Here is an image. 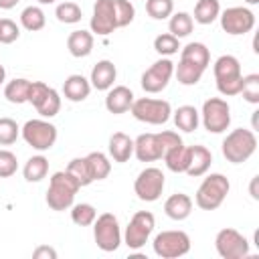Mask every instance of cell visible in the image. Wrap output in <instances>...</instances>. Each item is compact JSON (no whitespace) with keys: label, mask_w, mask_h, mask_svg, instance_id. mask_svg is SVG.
I'll return each mask as SVG.
<instances>
[{"label":"cell","mask_w":259,"mask_h":259,"mask_svg":"<svg viewBox=\"0 0 259 259\" xmlns=\"http://www.w3.org/2000/svg\"><path fill=\"white\" fill-rule=\"evenodd\" d=\"M217 89L225 97H233L241 93V83H243V73H241V63L233 55H221L214 65H212Z\"/></svg>","instance_id":"cell-1"},{"label":"cell","mask_w":259,"mask_h":259,"mask_svg":"<svg viewBox=\"0 0 259 259\" xmlns=\"http://www.w3.org/2000/svg\"><path fill=\"white\" fill-rule=\"evenodd\" d=\"M223 156L231 164H243L247 162L255 150H257V136L247 127H237L223 140Z\"/></svg>","instance_id":"cell-2"},{"label":"cell","mask_w":259,"mask_h":259,"mask_svg":"<svg viewBox=\"0 0 259 259\" xmlns=\"http://www.w3.org/2000/svg\"><path fill=\"white\" fill-rule=\"evenodd\" d=\"M79 182L67 172H55L49 180V188H47V204L53 210H67L73 206L75 194L79 190Z\"/></svg>","instance_id":"cell-3"},{"label":"cell","mask_w":259,"mask_h":259,"mask_svg":"<svg viewBox=\"0 0 259 259\" xmlns=\"http://www.w3.org/2000/svg\"><path fill=\"white\" fill-rule=\"evenodd\" d=\"M229 190H231V182L225 174H221V172L208 174L200 182V186L196 190V196H194V202L202 210H217L225 202Z\"/></svg>","instance_id":"cell-4"},{"label":"cell","mask_w":259,"mask_h":259,"mask_svg":"<svg viewBox=\"0 0 259 259\" xmlns=\"http://www.w3.org/2000/svg\"><path fill=\"white\" fill-rule=\"evenodd\" d=\"M130 111L138 121H144V123H150V125H162L172 115L170 103L166 99H154V97L134 99Z\"/></svg>","instance_id":"cell-5"},{"label":"cell","mask_w":259,"mask_h":259,"mask_svg":"<svg viewBox=\"0 0 259 259\" xmlns=\"http://www.w3.org/2000/svg\"><path fill=\"white\" fill-rule=\"evenodd\" d=\"M93 239L101 251H117V247L121 245V229L113 212H103L93 221Z\"/></svg>","instance_id":"cell-6"},{"label":"cell","mask_w":259,"mask_h":259,"mask_svg":"<svg viewBox=\"0 0 259 259\" xmlns=\"http://www.w3.org/2000/svg\"><path fill=\"white\" fill-rule=\"evenodd\" d=\"M20 136L30 148L38 152H47L57 142V127L47 119H28L20 127Z\"/></svg>","instance_id":"cell-7"},{"label":"cell","mask_w":259,"mask_h":259,"mask_svg":"<svg viewBox=\"0 0 259 259\" xmlns=\"http://www.w3.org/2000/svg\"><path fill=\"white\" fill-rule=\"evenodd\" d=\"M152 247L162 259H178L190 251V237L184 231H162L154 237Z\"/></svg>","instance_id":"cell-8"},{"label":"cell","mask_w":259,"mask_h":259,"mask_svg":"<svg viewBox=\"0 0 259 259\" xmlns=\"http://www.w3.org/2000/svg\"><path fill=\"white\" fill-rule=\"evenodd\" d=\"M154 227H156L154 214L150 210H138L130 219V223L125 227V233H123V243L127 245V249H134V251L142 249L148 243Z\"/></svg>","instance_id":"cell-9"},{"label":"cell","mask_w":259,"mask_h":259,"mask_svg":"<svg viewBox=\"0 0 259 259\" xmlns=\"http://www.w3.org/2000/svg\"><path fill=\"white\" fill-rule=\"evenodd\" d=\"M202 125L210 134H223L231 125V107L221 97H210L202 103Z\"/></svg>","instance_id":"cell-10"},{"label":"cell","mask_w":259,"mask_h":259,"mask_svg":"<svg viewBox=\"0 0 259 259\" xmlns=\"http://www.w3.org/2000/svg\"><path fill=\"white\" fill-rule=\"evenodd\" d=\"M172 75H174V63L168 57H162L142 73V79H140L142 89L146 93H160L168 87Z\"/></svg>","instance_id":"cell-11"},{"label":"cell","mask_w":259,"mask_h":259,"mask_svg":"<svg viewBox=\"0 0 259 259\" xmlns=\"http://www.w3.org/2000/svg\"><path fill=\"white\" fill-rule=\"evenodd\" d=\"M214 249L223 259H243L249 255V241L235 229H221L214 237Z\"/></svg>","instance_id":"cell-12"},{"label":"cell","mask_w":259,"mask_h":259,"mask_svg":"<svg viewBox=\"0 0 259 259\" xmlns=\"http://www.w3.org/2000/svg\"><path fill=\"white\" fill-rule=\"evenodd\" d=\"M219 18H221V28L231 36L247 34L255 26V14L247 6H231L225 12H221Z\"/></svg>","instance_id":"cell-13"},{"label":"cell","mask_w":259,"mask_h":259,"mask_svg":"<svg viewBox=\"0 0 259 259\" xmlns=\"http://www.w3.org/2000/svg\"><path fill=\"white\" fill-rule=\"evenodd\" d=\"M164 184H166V180H164L162 170L150 166V168H144V170L138 174V178H136V182H134V190H136V194H138L140 200H144V202H154V200H158V198L162 196Z\"/></svg>","instance_id":"cell-14"},{"label":"cell","mask_w":259,"mask_h":259,"mask_svg":"<svg viewBox=\"0 0 259 259\" xmlns=\"http://www.w3.org/2000/svg\"><path fill=\"white\" fill-rule=\"evenodd\" d=\"M89 26H91V32L97 34V36H107L115 28H119L117 26V16H115L113 0H95Z\"/></svg>","instance_id":"cell-15"},{"label":"cell","mask_w":259,"mask_h":259,"mask_svg":"<svg viewBox=\"0 0 259 259\" xmlns=\"http://www.w3.org/2000/svg\"><path fill=\"white\" fill-rule=\"evenodd\" d=\"M134 156L140 162H156L162 158V146L158 134H140L134 140Z\"/></svg>","instance_id":"cell-16"},{"label":"cell","mask_w":259,"mask_h":259,"mask_svg":"<svg viewBox=\"0 0 259 259\" xmlns=\"http://www.w3.org/2000/svg\"><path fill=\"white\" fill-rule=\"evenodd\" d=\"M134 103V91L125 85H115L111 89H107V95H105V109L113 115H119V113H125L130 111Z\"/></svg>","instance_id":"cell-17"},{"label":"cell","mask_w":259,"mask_h":259,"mask_svg":"<svg viewBox=\"0 0 259 259\" xmlns=\"http://www.w3.org/2000/svg\"><path fill=\"white\" fill-rule=\"evenodd\" d=\"M115 77H117L115 65H113L109 59H101V61H97V63L93 65L89 83H91V87H95L97 91H107V89L113 87Z\"/></svg>","instance_id":"cell-18"},{"label":"cell","mask_w":259,"mask_h":259,"mask_svg":"<svg viewBox=\"0 0 259 259\" xmlns=\"http://www.w3.org/2000/svg\"><path fill=\"white\" fill-rule=\"evenodd\" d=\"M212 164V154L208 148L204 146H188V168L184 174L192 176V178H198V176H204L208 172Z\"/></svg>","instance_id":"cell-19"},{"label":"cell","mask_w":259,"mask_h":259,"mask_svg":"<svg viewBox=\"0 0 259 259\" xmlns=\"http://www.w3.org/2000/svg\"><path fill=\"white\" fill-rule=\"evenodd\" d=\"M89 93H91V83H89V79H85L79 73L69 75L63 83V95H65V99H69L73 103L85 101L89 97Z\"/></svg>","instance_id":"cell-20"},{"label":"cell","mask_w":259,"mask_h":259,"mask_svg":"<svg viewBox=\"0 0 259 259\" xmlns=\"http://www.w3.org/2000/svg\"><path fill=\"white\" fill-rule=\"evenodd\" d=\"M107 150H109V156H111L113 162L123 164V162H127L134 156V140L127 134H123V132H115L109 138Z\"/></svg>","instance_id":"cell-21"},{"label":"cell","mask_w":259,"mask_h":259,"mask_svg":"<svg viewBox=\"0 0 259 259\" xmlns=\"http://www.w3.org/2000/svg\"><path fill=\"white\" fill-rule=\"evenodd\" d=\"M164 212L172 221H184L192 212V198L188 194H184V192H176V194H172V196L166 198Z\"/></svg>","instance_id":"cell-22"},{"label":"cell","mask_w":259,"mask_h":259,"mask_svg":"<svg viewBox=\"0 0 259 259\" xmlns=\"http://www.w3.org/2000/svg\"><path fill=\"white\" fill-rule=\"evenodd\" d=\"M67 49L75 59L89 57L93 51V32L89 30H73L67 38Z\"/></svg>","instance_id":"cell-23"},{"label":"cell","mask_w":259,"mask_h":259,"mask_svg":"<svg viewBox=\"0 0 259 259\" xmlns=\"http://www.w3.org/2000/svg\"><path fill=\"white\" fill-rule=\"evenodd\" d=\"M180 59L206 71V67L210 63V53L204 42H188L184 49H180Z\"/></svg>","instance_id":"cell-24"},{"label":"cell","mask_w":259,"mask_h":259,"mask_svg":"<svg viewBox=\"0 0 259 259\" xmlns=\"http://www.w3.org/2000/svg\"><path fill=\"white\" fill-rule=\"evenodd\" d=\"M200 123V113L194 105H180L176 111H174V125L186 134L194 132Z\"/></svg>","instance_id":"cell-25"},{"label":"cell","mask_w":259,"mask_h":259,"mask_svg":"<svg viewBox=\"0 0 259 259\" xmlns=\"http://www.w3.org/2000/svg\"><path fill=\"white\" fill-rule=\"evenodd\" d=\"M162 158H164L166 168H168L170 172L182 174V172H186V168H188V146H184V144L174 146V148H170Z\"/></svg>","instance_id":"cell-26"},{"label":"cell","mask_w":259,"mask_h":259,"mask_svg":"<svg viewBox=\"0 0 259 259\" xmlns=\"http://www.w3.org/2000/svg\"><path fill=\"white\" fill-rule=\"evenodd\" d=\"M85 160H87V166H89V172H91L93 182H95V180H103V178L109 176V172H111V162H109V158H107L103 152H89V154L85 156Z\"/></svg>","instance_id":"cell-27"},{"label":"cell","mask_w":259,"mask_h":259,"mask_svg":"<svg viewBox=\"0 0 259 259\" xmlns=\"http://www.w3.org/2000/svg\"><path fill=\"white\" fill-rule=\"evenodd\" d=\"M47 174H49V160L40 154L28 158L24 168H22V176L26 182H40Z\"/></svg>","instance_id":"cell-28"},{"label":"cell","mask_w":259,"mask_h":259,"mask_svg":"<svg viewBox=\"0 0 259 259\" xmlns=\"http://www.w3.org/2000/svg\"><path fill=\"white\" fill-rule=\"evenodd\" d=\"M221 14V2L219 0H198L194 6V22L198 24H212Z\"/></svg>","instance_id":"cell-29"},{"label":"cell","mask_w":259,"mask_h":259,"mask_svg":"<svg viewBox=\"0 0 259 259\" xmlns=\"http://www.w3.org/2000/svg\"><path fill=\"white\" fill-rule=\"evenodd\" d=\"M28 89H30V81L18 77V79H12V81L6 83V87H4V97H6L10 103H16V105L28 103Z\"/></svg>","instance_id":"cell-30"},{"label":"cell","mask_w":259,"mask_h":259,"mask_svg":"<svg viewBox=\"0 0 259 259\" xmlns=\"http://www.w3.org/2000/svg\"><path fill=\"white\" fill-rule=\"evenodd\" d=\"M194 28V20L188 12H174L170 14V20H168V30L170 34H174L176 38H184L192 32Z\"/></svg>","instance_id":"cell-31"},{"label":"cell","mask_w":259,"mask_h":259,"mask_svg":"<svg viewBox=\"0 0 259 259\" xmlns=\"http://www.w3.org/2000/svg\"><path fill=\"white\" fill-rule=\"evenodd\" d=\"M174 73H176V79H178V83L180 85H186V87H190V85H196L198 81H200V77H202V73H204V69H200V67H196V65H192V63H188V61H178V65L174 67Z\"/></svg>","instance_id":"cell-32"},{"label":"cell","mask_w":259,"mask_h":259,"mask_svg":"<svg viewBox=\"0 0 259 259\" xmlns=\"http://www.w3.org/2000/svg\"><path fill=\"white\" fill-rule=\"evenodd\" d=\"M45 22H47V16L40 6H26L20 12V24H22V28H26L30 32L45 28Z\"/></svg>","instance_id":"cell-33"},{"label":"cell","mask_w":259,"mask_h":259,"mask_svg":"<svg viewBox=\"0 0 259 259\" xmlns=\"http://www.w3.org/2000/svg\"><path fill=\"white\" fill-rule=\"evenodd\" d=\"M95 219H97V210H95L93 204L79 202V204H73L71 206V221L77 227H89V225H93Z\"/></svg>","instance_id":"cell-34"},{"label":"cell","mask_w":259,"mask_h":259,"mask_svg":"<svg viewBox=\"0 0 259 259\" xmlns=\"http://www.w3.org/2000/svg\"><path fill=\"white\" fill-rule=\"evenodd\" d=\"M55 16H57L59 22H65V24H77V22L81 20L83 12H81V6H79V4L67 0V2L57 4V8H55Z\"/></svg>","instance_id":"cell-35"},{"label":"cell","mask_w":259,"mask_h":259,"mask_svg":"<svg viewBox=\"0 0 259 259\" xmlns=\"http://www.w3.org/2000/svg\"><path fill=\"white\" fill-rule=\"evenodd\" d=\"M67 172L79 182V186H89L93 182L91 178V172H89V166H87V160L85 158H73L69 164H67Z\"/></svg>","instance_id":"cell-36"},{"label":"cell","mask_w":259,"mask_h":259,"mask_svg":"<svg viewBox=\"0 0 259 259\" xmlns=\"http://www.w3.org/2000/svg\"><path fill=\"white\" fill-rule=\"evenodd\" d=\"M154 51L162 57H170V55H176L180 51V38H176L174 34L170 32H164V34H158L154 38Z\"/></svg>","instance_id":"cell-37"},{"label":"cell","mask_w":259,"mask_h":259,"mask_svg":"<svg viewBox=\"0 0 259 259\" xmlns=\"http://www.w3.org/2000/svg\"><path fill=\"white\" fill-rule=\"evenodd\" d=\"M34 109H36L38 115H42V117H55V115L59 113V109H61V97H59V91L51 87L49 93L45 95V99H42Z\"/></svg>","instance_id":"cell-38"},{"label":"cell","mask_w":259,"mask_h":259,"mask_svg":"<svg viewBox=\"0 0 259 259\" xmlns=\"http://www.w3.org/2000/svg\"><path fill=\"white\" fill-rule=\"evenodd\" d=\"M146 12L154 20H164L174 12L172 0H146Z\"/></svg>","instance_id":"cell-39"},{"label":"cell","mask_w":259,"mask_h":259,"mask_svg":"<svg viewBox=\"0 0 259 259\" xmlns=\"http://www.w3.org/2000/svg\"><path fill=\"white\" fill-rule=\"evenodd\" d=\"M241 93H243V99L257 105L259 103V75L257 73H251V75H245L243 77V83H241Z\"/></svg>","instance_id":"cell-40"},{"label":"cell","mask_w":259,"mask_h":259,"mask_svg":"<svg viewBox=\"0 0 259 259\" xmlns=\"http://www.w3.org/2000/svg\"><path fill=\"white\" fill-rule=\"evenodd\" d=\"M20 136V127L10 117H0V146H10Z\"/></svg>","instance_id":"cell-41"},{"label":"cell","mask_w":259,"mask_h":259,"mask_svg":"<svg viewBox=\"0 0 259 259\" xmlns=\"http://www.w3.org/2000/svg\"><path fill=\"white\" fill-rule=\"evenodd\" d=\"M113 4H115L117 26H119V28L127 26V24L134 20V16H136V8H134V4H132L130 0H113Z\"/></svg>","instance_id":"cell-42"},{"label":"cell","mask_w":259,"mask_h":259,"mask_svg":"<svg viewBox=\"0 0 259 259\" xmlns=\"http://www.w3.org/2000/svg\"><path fill=\"white\" fill-rule=\"evenodd\" d=\"M18 170L16 154L10 150H0V178H10Z\"/></svg>","instance_id":"cell-43"},{"label":"cell","mask_w":259,"mask_h":259,"mask_svg":"<svg viewBox=\"0 0 259 259\" xmlns=\"http://www.w3.org/2000/svg\"><path fill=\"white\" fill-rule=\"evenodd\" d=\"M20 36V28L14 20L10 18H0V42L2 45H10Z\"/></svg>","instance_id":"cell-44"},{"label":"cell","mask_w":259,"mask_h":259,"mask_svg":"<svg viewBox=\"0 0 259 259\" xmlns=\"http://www.w3.org/2000/svg\"><path fill=\"white\" fill-rule=\"evenodd\" d=\"M158 140H160V146H162V156H164L170 148H174V146H180V144H182V138H180L176 132H170V130L160 132V134H158Z\"/></svg>","instance_id":"cell-45"},{"label":"cell","mask_w":259,"mask_h":259,"mask_svg":"<svg viewBox=\"0 0 259 259\" xmlns=\"http://www.w3.org/2000/svg\"><path fill=\"white\" fill-rule=\"evenodd\" d=\"M32 257L34 259H57V251L53 247H49V245H40V247H36L32 251Z\"/></svg>","instance_id":"cell-46"},{"label":"cell","mask_w":259,"mask_h":259,"mask_svg":"<svg viewBox=\"0 0 259 259\" xmlns=\"http://www.w3.org/2000/svg\"><path fill=\"white\" fill-rule=\"evenodd\" d=\"M257 182H259V176H253V180H251V186H249V192H251V196H253L255 200H259V192H257Z\"/></svg>","instance_id":"cell-47"},{"label":"cell","mask_w":259,"mask_h":259,"mask_svg":"<svg viewBox=\"0 0 259 259\" xmlns=\"http://www.w3.org/2000/svg\"><path fill=\"white\" fill-rule=\"evenodd\" d=\"M18 2H20V0H0V8H2V10H10V8H14Z\"/></svg>","instance_id":"cell-48"},{"label":"cell","mask_w":259,"mask_h":259,"mask_svg":"<svg viewBox=\"0 0 259 259\" xmlns=\"http://www.w3.org/2000/svg\"><path fill=\"white\" fill-rule=\"evenodd\" d=\"M6 81V69H4V65H0V85Z\"/></svg>","instance_id":"cell-49"},{"label":"cell","mask_w":259,"mask_h":259,"mask_svg":"<svg viewBox=\"0 0 259 259\" xmlns=\"http://www.w3.org/2000/svg\"><path fill=\"white\" fill-rule=\"evenodd\" d=\"M36 2H38V4H53L55 0H36Z\"/></svg>","instance_id":"cell-50"},{"label":"cell","mask_w":259,"mask_h":259,"mask_svg":"<svg viewBox=\"0 0 259 259\" xmlns=\"http://www.w3.org/2000/svg\"><path fill=\"white\" fill-rule=\"evenodd\" d=\"M245 2H249V4H257L259 0H245Z\"/></svg>","instance_id":"cell-51"}]
</instances>
